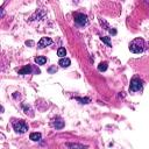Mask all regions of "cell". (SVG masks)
I'll use <instances>...</instances> for the list:
<instances>
[{
	"mask_svg": "<svg viewBox=\"0 0 149 149\" xmlns=\"http://www.w3.org/2000/svg\"><path fill=\"white\" fill-rule=\"evenodd\" d=\"M144 49H146V43L144 40L141 37H136L129 43V50L133 54H141L144 51Z\"/></svg>",
	"mask_w": 149,
	"mask_h": 149,
	"instance_id": "1",
	"label": "cell"
},
{
	"mask_svg": "<svg viewBox=\"0 0 149 149\" xmlns=\"http://www.w3.org/2000/svg\"><path fill=\"white\" fill-rule=\"evenodd\" d=\"M12 126H13V129L16 132V133H26L28 130V125L23 121V120H13L12 121Z\"/></svg>",
	"mask_w": 149,
	"mask_h": 149,
	"instance_id": "2",
	"label": "cell"
},
{
	"mask_svg": "<svg viewBox=\"0 0 149 149\" xmlns=\"http://www.w3.org/2000/svg\"><path fill=\"white\" fill-rule=\"evenodd\" d=\"M142 88H143L142 79H140L139 77L132 78L130 85H129V92H139V91H142Z\"/></svg>",
	"mask_w": 149,
	"mask_h": 149,
	"instance_id": "3",
	"label": "cell"
},
{
	"mask_svg": "<svg viewBox=\"0 0 149 149\" xmlns=\"http://www.w3.org/2000/svg\"><path fill=\"white\" fill-rule=\"evenodd\" d=\"M73 17H74V23L79 27H85L88 24V17L83 13H74Z\"/></svg>",
	"mask_w": 149,
	"mask_h": 149,
	"instance_id": "4",
	"label": "cell"
},
{
	"mask_svg": "<svg viewBox=\"0 0 149 149\" xmlns=\"http://www.w3.org/2000/svg\"><path fill=\"white\" fill-rule=\"evenodd\" d=\"M52 43V40L50 38V37H42L40 41H38V43H37V47L40 48V49H42V48H44V47H48V45H50Z\"/></svg>",
	"mask_w": 149,
	"mask_h": 149,
	"instance_id": "5",
	"label": "cell"
},
{
	"mask_svg": "<svg viewBox=\"0 0 149 149\" xmlns=\"http://www.w3.org/2000/svg\"><path fill=\"white\" fill-rule=\"evenodd\" d=\"M31 71H33L31 70V65L28 64V65H24L21 70H19V73L20 74H29V73H31Z\"/></svg>",
	"mask_w": 149,
	"mask_h": 149,
	"instance_id": "6",
	"label": "cell"
},
{
	"mask_svg": "<svg viewBox=\"0 0 149 149\" xmlns=\"http://www.w3.org/2000/svg\"><path fill=\"white\" fill-rule=\"evenodd\" d=\"M58 64H59L62 68H68V66H70V64H71V61H70L69 58L64 57V58H61V59H59Z\"/></svg>",
	"mask_w": 149,
	"mask_h": 149,
	"instance_id": "7",
	"label": "cell"
},
{
	"mask_svg": "<svg viewBox=\"0 0 149 149\" xmlns=\"http://www.w3.org/2000/svg\"><path fill=\"white\" fill-rule=\"evenodd\" d=\"M52 126L56 127L57 129H61V128H63V126H64V121H63L62 119H57V120H55V121L52 122Z\"/></svg>",
	"mask_w": 149,
	"mask_h": 149,
	"instance_id": "8",
	"label": "cell"
},
{
	"mask_svg": "<svg viewBox=\"0 0 149 149\" xmlns=\"http://www.w3.org/2000/svg\"><path fill=\"white\" fill-rule=\"evenodd\" d=\"M35 63H37V65H43L47 63V58L44 56H37L35 58Z\"/></svg>",
	"mask_w": 149,
	"mask_h": 149,
	"instance_id": "9",
	"label": "cell"
},
{
	"mask_svg": "<svg viewBox=\"0 0 149 149\" xmlns=\"http://www.w3.org/2000/svg\"><path fill=\"white\" fill-rule=\"evenodd\" d=\"M68 147L72 148V149H86V146H81V144H77V143H68Z\"/></svg>",
	"mask_w": 149,
	"mask_h": 149,
	"instance_id": "10",
	"label": "cell"
},
{
	"mask_svg": "<svg viewBox=\"0 0 149 149\" xmlns=\"http://www.w3.org/2000/svg\"><path fill=\"white\" fill-rule=\"evenodd\" d=\"M29 139L31 141H40L41 140V134L40 133H31L29 135Z\"/></svg>",
	"mask_w": 149,
	"mask_h": 149,
	"instance_id": "11",
	"label": "cell"
},
{
	"mask_svg": "<svg viewBox=\"0 0 149 149\" xmlns=\"http://www.w3.org/2000/svg\"><path fill=\"white\" fill-rule=\"evenodd\" d=\"M65 55H66V50H65V48H58V50H57V56H59L61 58H64Z\"/></svg>",
	"mask_w": 149,
	"mask_h": 149,
	"instance_id": "12",
	"label": "cell"
},
{
	"mask_svg": "<svg viewBox=\"0 0 149 149\" xmlns=\"http://www.w3.org/2000/svg\"><path fill=\"white\" fill-rule=\"evenodd\" d=\"M98 70L101 72V71H106L107 70V63L106 62H101L99 65H98Z\"/></svg>",
	"mask_w": 149,
	"mask_h": 149,
	"instance_id": "13",
	"label": "cell"
},
{
	"mask_svg": "<svg viewBox=\"0 0 149 149\" xmlns=\"http://www.w3.org/2000/svg\"><path fill=\"white\" fill-rule=\"evenodd\" d=\"M101 41L102 42H105L108 47H111V43H109V37H107V36H104V37H101Z\"/></svg>",
	"mask_w": 149,
	"mask_h": 149,
	"instance_id": "14",
	"label": "cell"
},
{
	"mask_svg": "<svg viewBox=\"0 0 149 149\" xmlns=\"http://www.w3.org/2000/svg\"><path fill=\"white\" fill-rule=\"evenodd\" d=\"M78 101H81V104H87L88 101H90V99L88 98H84V99H81V98H76Z\"/></svg>",
	"mask_w": 149,
	"mask_h": 149,
	"instance_id": "15",
	"label": "cell"
},
{
	"mask_svg": "<svg viewBox=\"0 0 149 149\" xmlns=\"http://www.w3.org/2000/svg\"><path fill=\"white\" fill-rule=\"evenodd\" d=\"M26 44H27V45H33V42H31V41H29V42L27 41V42H26Z\"/></svg>",
	"mask_w": 149,
	"mask_h": 149,
	"instance_id": "16",
	"label": "cell"
}]
</instances>
